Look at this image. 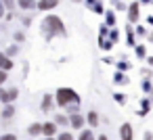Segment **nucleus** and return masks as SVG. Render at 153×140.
Segmentation results:
<instances>
[{"label":"nucleus","mask_w":153,"mask_h":140,"mask_svg":"<svg viewBox=\"0 0 153 140\" xmlns=\"http://www.w3.org/2000/svg\"><path fill=\"white\" fill-rule=\"evenodd\" d=\"M140 73H143V77H149V80L153 77V69H151V67H145V69H143Z\"/></svg>","instance_id":"e433bc0d"},{"label":"nucleus","mask_w":153,"mask_h":140,"mask_svg":"<svg viewBox=\"0 0 153 140\" xmlns=\"http://www.w3.org/2000/svg\"><path fill=\"white\" fill-rule=\"evenodd\" d=\"M9 80V71H4V69H0V86H4V82Z\"/></svg>","instance_id":"c9c22d12"},{"label":"nucleus","mask_w":153,"mask_h":140,"mask_svg":"<svg viewBox=\"0 0 153 140\" xmlns=\"http://www.w3.org/2000/svg\"><path fill=\"white\" fill-rule=\"evenodd\" d=\"M4 15H7V9L2 4V0H0V19H4Z\"/></svg>","instance_id":"ea45409f"},{"label":"nucleus","mask_w":153,"mask_h":140,"mask_svg":"<svg viewBox=\"0 0 153 140\" xmlns=\"http://www.w3.org/2000/svg\"><path fill=\"white\" fill-rule=\"evenodd\" d=\"M126 15H128V23H132V25L138 23V19H140V2H138V0H134V2L128 4Z\"/></svg>","instance_id":"20e7f679"},{"label":"nucleus","mask_w":153,"mask_h":140,"mask_svg":"<svg viewBox=\"0 0 153 140\" xmlns=\"http://www.w3.org/2000/svg\"><path fill=\"white\" fill-rule=\"evenodd\" d=\"M57 102H55V96L51 94V92H46L44 96H42V102H40V109L44 111V113H48V111H53V107H55Z\"/></svg>","instance_id":"0eeeda50"},{"label":"nucleus","mask_w":153,"mask_h":140,"mask_svg":"<svg viewBox=\"0 0 153 140\" xmlns=\"http://www.w3.org/2000/svg\"><path fill=\"white\" fill-rule=\"evenodd\" d=\"M65 111H67V115L80 113V105H67V107H65Z\"/></svg>","instance_id":"72a5a7b5"},{"label":"nucleus","mask_w":153,"mask_h":140,"mask_svg":"<svg viewBox=\"0 0 153 140\" xmlns=\"http://www.w3.org/2000/svg\"><path fill=\"white\" fill-rule=\"evenodd\" d=\"M113 84H115V86H128V84H130V77H128L124 71H115V75H113Z\"/></svg>","instance_id":"2eb2a0df"},{"label":"nucleus","mask_w":153,"mask_h":140,"mask_svg":"<svg viewBox=\"0 0 153 140\" xmlns=\"http://www.w3.org/2000/svg\"><path fill=\"white\" fill-rule=\"evenodd\" d=\"M109 29H111V27L103 23V25L99 27V36H101V38H107V36H109Z\"/></svg>","instance_id":"2f4dec72"},{"label":"nucleus","mask_w":153,"mask_h":140,"mask_svg":"<svg viewBox=\"0 0 153 140\" xmlns=\"http://www.w3.org/2000/svg\"><path fill=\"white\" fill-rule=\"evenodd\" d=\"M140 86H143V90H145L147 94H151V92H153V82H151L149 77H143V84H140Z\"/></svg>","instance_id":"a878e982"},{"label":"nucleus","mask_w":153,"mask_h":140,"mask_svg":"<svg viewBox=\"0 0 153 140\" xmlns=\"http://www.w3.org/2000/svg\"><path fill=\"white\" fill-rule=\"evenodd\" d=\"M0 111H2V107H0Z\"/></svg>","instance_id":"603ef678"},{"label":"nucleus","mask_w":153,"mask_h":140,"mask_svg":"<svg viewBox=\"0 0 153 140\" xmlns=\"http://www.w3.org/2000/svg\"><path fill=\"white\" fill-rule=\"evenodd\" d=\"M147 42H151V44H153V29L147 34Z\"/></svg>","instance_id":"a18cd8bd"},{"label":"nucleus","mask_w":153,"mask_h":140,"mask_svg":"<svg viewBox=\"0 0 153 140\" xmlns=\"http://www.w3.org/2000/svg\"><path fill=\"white\" fill-rule=\"evenodd\" d=\"M69 125H71L74 130H84V125H86V115H82V113L69 115Z\"/></svg>","instance_id":"423d86ee"},{"label":"nucleus","mask_w":153,"mask_h":140,"mask_svg":"<svg viewBox=\"0 0 153 140\" xmlns=\"http://www.w3.org/2000/svg\"><path fill=\"white\" fill-rule=\"evenodd\" d=\"M120 140H134V130H132L130 123L120 125Z\"/></svg>","instance_id":"6e6552de"},{"label":"nucleus","mask_w":153,"mask_h":140,"mask_svg":"<svg viewBox=\"0 0 153 140\" xmlns=\"http://www.w3.org/2000/svg\"><path fill=\"white\" fill-rule=\"evenodd\" d=\"M103 63H107V65H113V63H115V61H113V57H109V55H107V57H105V59H103Z\"/></svg>","instance_id":"a19ab883"},{"label":"nucleus","mask_w":153,"mask_h":140,"mask_svg":"<svg viewBox=\"0 0 153 140\" xmlns=\"http://www.w3.org/2000/svg\"><path fill=\"white\" fill-rule=\"evenodd\" d=\"M113 11H117V13H126V11H128V4L120 0V2H115V9H113Z\"/></svg>","instance_id":"7c9ffc66"},{"label":"nucleus","mask_w":153,"mask_h":140,"mask_svg":"<svg viewBox=\"0 0 153 140\" xmlns=\"http://www.w3.org/2000/svg\"><path fill=\"white\" fill-rule=\"evenodd\" d=\"M19 98V88H4V86H0V102L2 105H9V102H15Z\"/></svg>","instance_id":"7ed1b4c3"},{"label":"nucleus","mask_w":153,"mask_h":140,"mask_svg":"<svg viewBox=\"0 0 153 140\" xmlns=\"http://www.w3.org/2000/svg\"><path fill=\"white\" fill-rule=\"evenodd\" d=\"M21 23H23V27H30V25H32V15H25V17L21 19Z\"/></svg>","instance_id":"4c0bfd02"},{"label":"nucleus","mask_w":153,"mask_h":140,"mask_svg":"<svg viewBox=\"0 0 153 140\" xmlns=\"http://www.w3.org/2000/svg\"><path fill=\"white\" fill-rule=\"evenodd\" d=\"M113 65H115V69H117V71H124V73H128V71L132 69L130 61H126V59H120V61H115Z\"/></svg>","instance_id":"aec40b11"},{"label":"nucleus","mask_w":153,"mask_h":140,"mask_svg":"<svg viewBox=\"0 0 153 140\" xmlns=\"http://www.w3.org/2000/svg\"><path fill=\"white\" fill-rule=\"evenodd\" d=\"M145 61H147V67H151V69H153V57H147Z\"/></svg>","instance_id":"37998d69"},{"label":"nucleus","mask_w":153,"mask_h":140,"mask_svg":"<svg viewBox=\"0 0 153 140\" xmlns=\"http://www.w3.org/2000/svg\"><path fill=\"white\" fill-rule=\"evenodd\" d=\"M113 100H115V102H120V105H126V94L115 92V94H113Z\"/></svg>","instance_id":"473e14b6"},{"label":"nucleus","mask_w":153,"mask_h":140,"mask_svg":"<svg viewBox=\"0 0 153 140\" xmlns=\"http://www.w3.org/2000/svg\"><path fill=\"white\" fill-rule=\"evenodd\" d=\"M113 46H115V44H113L109 38H101V36H99V48H101L105 55H107V52H111V48H113Z\"/></svg>","instance_id":"f3484780"},{"label":"nucleus","mask_w":153,"mask_h":140,"mask_svg":"<svg viewBox=\"0 0 153 140\" xmlns=\"http://www.w3.org/2000/svg\"><path fill=\"white\" fill-rule=\"evenodd\" d=\"M126 44H128L130 48L136 46V32H134V25H132V23L126 25Z\"/></svg>","instance_id":"1a4fd4ad"},{"label":"nucleus","mask_w":153,"mask_h":140,"mask_svg":"<svg viewBox=\"0 0 153 140\" xmlns=\"http://www.w3.org/2000/svg\"><path fill=\"white\" fill-rule=\"evenodd\" d=\"M86 123H88L90 127H97V125L101 123V117H99V113H97L94 109H90V111L86 113Z\"/></svg>","instance_id":"4468645a"},{"label":"nucleus","mask_w":153,"mask_h":140,"mask_svg":"<svg viewBox=\"0 0 153 140\" xmlns=\"http://www.w3.org/2000/svg\"><path fill=\"white\" fill-rule=\"evenodd\" d=\"M78 140H97V138H94V134H92L90 130H80Z\"/></svg>","instance_id":"393cba45"},{"label":"nucleus","mask_w":153,"mask_h":140,"mask_svg":"<svg viewBox=\"0 0 153 140\" xmlns=\"http://www.w3.org/2000/svg\"><path fill=\"white\" fill-rule=\"evenodd\" d=\"M15 113H17L15 105H13V102H9V105H4V107H2V111H0V117H2L4 121H9V119H13V117H15Z\"/></svg>","instance_id":"9d476101"},{"label":"nucleus","mask_w":153,"mask_h":140,"mask_svg":"<svg viewBox=\"0 0 153 140\" xmlns=\"http://www.w3.org/2000/svg\"><path fill=\"white\" fill-rule=\"evenodd\" d=\"M107 38H109L113 44H117V42H120V29H117V25L109 29V36H107Z\"/></svg>","instance_id":"b1692460"},{"label":"nucleus","mask_w":153,"mask_h":140,"mask_svg":"<svg viewBox=\"0 0 153 140\" xmlns=\"http://www.w3.org/2000/svg\"><path fill=\"white\" fill-rule=\"evenodd\" d=\"M143 140H153V132H145L143 134Z\"/></svg>","instance_id":"79ce46f5"},{"label":"nucleus","mask_w":153,"mask_h":140,"mask_svg":"<svg viewBox=\"0 0 153 140\" xmlns=\"http://www.w3.org/2000/svg\"><path fill=\"white\" fill-rule=\"evenodd\" d=\"M103 19H105V25H109V27H115L117 25V19H115V11L113 9H105Z\"/></svg>","instance_id":"f8f14e48"},{"label":"nucleus","mask_w":153,"mask_h":140,"mask_svg":"<svg viewBox=\"0 0 153 140\" xmlns=\"http://www.w3.org/2000/svg\"><path fill=\"white\" fill-rule=\"evenodd\" d=\"M147 25H149V27H153V15H149V17H147Z\"/></svg>","instance_id":"c03bdc74"},{"label":"nucleus","mask_w":153,"mask_h":140,"mask_svg":"<svg viewBox=\"0 0 153 140\" xmlns=\"http://www.w3.org/2000/svg\"><path fill=\"white\" fill-rule=\"evenodd\" d=\"M15 67V61L7 55V52H0V69H4V71H11Z\"/></svg>","instance_id":"9b49d317"},{"label":"nucleus","mask_w":153,"mask_h":140,"mask_svg":"<svg viewBox=\"0 0 153 140\" xmlns=\"http://www.w3.org/2000/svg\"><path fill=\"white\" fill-rule=\"evenodd\" d=\"M7 55H9L11 59H13V57H17V55H19V44H17V42H15V44H11V46L7 48Z\"/></svg>","instance_id":"bb28decb"},{"label":"nucleus","mask_w":153,"mask_h":140,"mask_svg":"<svg viewBox=\"0 0 153 140\" xmlns=\"http://www.w3.org/2000/svg\"><path fill=\"white\" fill-rule=\"evenodd\" d=\"M138 2H140V4H151V7H153V0H138Z\"/></svg>","instance_id":"49530a36"},{"label":"nucleus","mask_w":153,"mask_h":140,"mask_svg":"<svg viewBox=\"0 0 153 140\" xmlns=\"http://www.w3.org/2000/svg\"><path fill=\"white\" fill-rule=\"evenodd\" d=\"M57 140H76V138H74L71 132H61V134L57 136Z\"/></svg>","instance_id":"f704fd0d"},{"label":"nucleus","mask_w":153,"mask_h":140,"mask_svg":"<svg viewBox=\"0 0 153 140\" xmlns=\"http://www.w3.org/2000/svg\"><path fill=\"white\" fill-rule=\"evenodd\" d=\"M53 121H55L57 125H69V115H63V113H57V115L53 117Z\"/></svg>","instance_id":"412c9836"},{"label":"nucleus","mask_w":153,"mask_h":140,"mask_svg":"<svg viewBox=\"0 0 153 140\" xmlns=\"http://www.w3.org/2000/svg\"><path fill=\"white\" fill-rule=\"evenodd\" d=\"M134 32H136V36H140V38H147V34H149V29H147L145 25H138V23H136Z\"/></svg>","instance_id":"cd10ccee"},{"label":"nucleus","mask_w":153,"mask_h":140,"mask_svg":"<svg viewBox=\"0 0 153 140\" xmlns=\"http://www.w3.org/2000/svg\"><path fill=\"white\" fill-rule=\"evenodd\" d=\"M74 2H84V0H74Z\"/></svg>","instance_id":"8fccbe9b"},{"label":"nucleus","mask_w":153,"mask_h":140,"mask_svg":"<svg viewBox=\"0 0 153 140\" xmlns=\"http://www.w3.org/2000/svg\"><path fill=\"white\" fill-rule=\"evenodd\" d=\"M97 140H109V138H107V136H105V134H101V136H99V138H97Z\"/></svg>","instance_id":"de8ad7c7"},{"label":"nucleus","mask_w":153,"mask_h":140,"mask_svg":"<svg viewBox=\"0 0 153 140\" xmlns=\"http://www.w3.org/2000/svg\"><path fill=\"white\" fill-rule=\"evenodd\" d=\"M0 140H17V136H15V134H2V136H0Z\"/></svg>","instance_id":"58836bf2"},{"label":"nucleus","mask_w":153,"mask_h":140,"mask_svg":"<svg viewBox=\"0 0 153 140\" xmlns=\"http://www.w3.org/2000/svg\"><path fill=\"white\" fill-rule=\"evenodd\" d=\"M36 4H38V0H17V9L21 11H36Z\"/></svg>","instance_id":"ddd939ff"},{"label":"nucleus","mask_w":153,"mask_h":140,"mask_svg":"<svg viewBox=\"0 0 153 140\" xmlns=\"http://www.w3.org/2000/svg\"><path fill=\"white\" fill-rule=\"evenodd\" d=\"M44 140H57V138H55V136H46Z\"/></svg>","instance_id":"09e8293b"},{"label":"nucleus","mask_w":153,"mask_h":140,"mask_svg":"<svg viewBox=\"0 0 153 140\" xmlns=\"http://www.w3.org/2000/svg\"><path fill=\"white\" fill-rule=\"evenodd\" d=\"M151 105H153L151 98H143V100H140V109H138V117H145V115L151 111Z\"/></svg>","instance_id":"6ab92c4d"},{"label":"nucleus","mask_w":153,"mask_h":140,"mask_svg":"<svg viewBox=\"0 0 153 140\" xmlns=\"http://www.w3.org/2000/svg\"><path fill=\"white\" fill-rule=\"evenodd\" d=\"M42 134L44 136H55L57 134V123L55 121H44L42 123Z\"/></svg>","instance_id":"dca6fc26"},{"label":"nucleus","mask_w":153,"mask_h":140,"mask_svg":"<svg viewBox=\"0 0 153 140\" xmlns=\"http://www.w3.org/2000/svg\"><path fill=\"white\" fill-rule=\"evenodd\" d=\"M55 102L59 105V107H67V105H80V94L74 90V88H69V86H61V88H57V92H55Z\"/></svg>","instance_id":"f03ea898"},{"label":"nucleus","mask_w":153,"mask_h":140,"mask_svg":"<svg viewBox=\"0 0 153 140\" xmlns=\"http://www.w3.org/2000/svg\"><path fill=\"white\" fill-rule=\"evenodd\" d=\"M2 4L7 11H17V0H2Z\"/></svg>","instance_id":"c85d7f7f"},{"label":"nucleus","mask_w":153,"mask_h":140,"mask_svg":"<svg viewBox=\"0 0 153 140\" xmlns=\"http://www.w3.org/2000/svg\"><path fill=\"white\" fill-rule=\"evenodd\" d=\"M13 40H15L17 44H21V42H25V32H19V29H17V32L13 34Z\"/></svg>","instance_id":"c756f323"},{"label":"nucleus","mask_w":153,"mask_h":140,"mask_svg":"<svg viewBox=\"0 0 153 140\" xmlns=\"http://www.w3.org/2000/svg\"><path fill=\"white\" fill-rule=\"evenodd\" d=\"M59 7V0H38L36 4V11H42V13H53V9Z\"/></svg>","instance_id":"39448f33"},{"label":"nucleus","mask_w":153,"mask_h":140,"mask_svg":"<svg viewBox=\"0 0 153 140\" xmlns=\"http://www.w3.org/2000/svg\"><path fill=\"white\" fill-rule=\"evenodd\" d=\"M90 11H92L94 15H103V13H105V2H103V0H97V2L90 7Z\"/></svg>","instance_id":"4be33fe9"},{"label":"nucleus","mask_w":153,"mask_h":140,"mask_svg":"<svg viewBox=\"0 0 153 140\" xmlns=\"http://www.w3.org/2000/svg\"><path fill=\"white\" fill-rule=\"evenodd\" d=\"M132 50H134V55H136V59H140V61H145V59H147V46H145V44H140V42H136V46H134Z\"/></svg>","instance_id":"a211bd4d"},{"label":"nucleus","mask_w":153,"mask_h":140,"mask_svg":"<svg viewBox=\"0 0 153 140\" xmlns=\"http://www.w3.org/2000/svg\"><path fill=\"white\" fill-rule=\"evenodd\" d=\"M40 29H42L46 42H53L55 38H67V27H65L63 19L55 13H46V17L42 19Z\"/></svg>","instance_id":"f257e3e1"},{"label":"nucleus","mask_w":153,"mask_h":140,"mask_svg":"<svg viewBox=\"0 0 153 140\" xmlns=\"http://www.w3.org/2000/svg\"><path fill=\"white\" fill-rule=\"evenodd\" d=\"M111 2H113V4H115V2H120V0H111Z\"/></svg>","instance_id":"3c124183"},{"label":"nucleus","mask_w":153,"mask_h":140,"mask_svg":"<svg viewBox=\"0 0 153 140\" xmlns=\"http://www.w3.org/2000/svg\"><path fill=\"white\" fill-rule=\"evenodd\" d=\"M27 134H30V136H40V134H42V123H32V125L27 127Z\"/></svg>","instance_id":"5701e85b"}]
</instances>
